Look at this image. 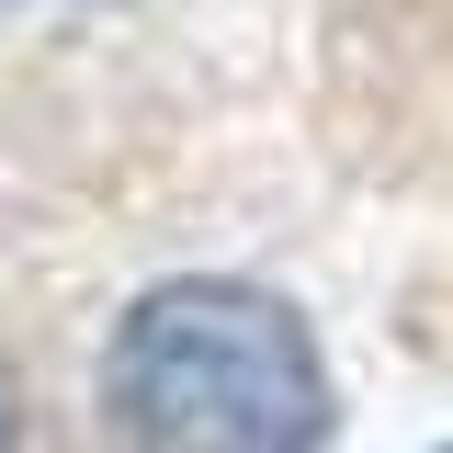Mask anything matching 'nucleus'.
I'll list each match as a JSON object with an SVG mask.
<instances>
[{
  "label": "nucleus",
  "mask_w": 453,
  "mask_h": 453,
  "mask_svg": "<svg viewBox=\"0 0 453 453\" xmlns=\"http://www.w3.org/2000/svg\"><path fill=\"white\" fill-rule=\"evenodd\" d=\"M0 442H12V408H0Z\"/></svg>",
  "instance_id": "2"
},
{
  "label": "nucleus",
  "mask_w": 453,
  "mask_h": 453,
  "mask_svg": "<svg viewBox=\"0 0 453 453\" xmlns=\"http://www.w3.org/2000/svg\"><path fill=\"white\" fill-rule=\"evenodd\" d=\"M103 419L125 453H318L329 363L261 283H159L103 351Z\"/></svg>",
  "instance_id": "1"
}]
</instances>
